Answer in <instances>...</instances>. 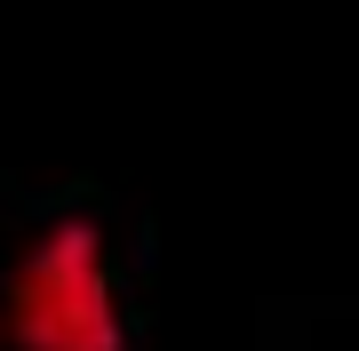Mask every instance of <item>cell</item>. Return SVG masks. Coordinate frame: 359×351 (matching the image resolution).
<instances>
[{
  "label": "cell",
  "instance_id": "cell-1",
  "mask_svg": "<svg viewBox=\"0 0 359 351\" xmlns=\"http://www.w3.org/2000/svg\"><path fill=\"white\" fill-rule=\"evenodd\" d=\"M8 327L25 351H128V312L104 256V232L56 216L8 272Z\"/></svg>",
  "mask_w": 359,
  "mask_h": 351
}]
</instances>
